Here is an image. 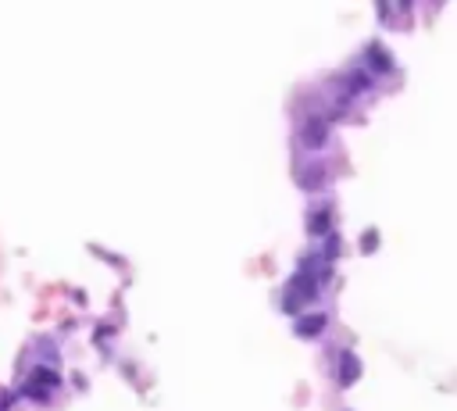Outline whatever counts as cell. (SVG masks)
Returning <instances> with one entry per match:
<instances>
[{"label":"cell","mask_w":457,"mask_h":411,"mask_svg":"<svg viewBox=\"0 0 457 411\" xmlns=\"http://www.w3.org/2000/svg\"><path fill=\"white\" fill-rule=\"evenodd\" d=\"M39 386H57V372H50V369H36V376H32Z\"/></svg>","instance_id":"5"},{"label":"cell","mask_w":457,"mask_h":411,"mask_svg":"<svg viewBox=\"0 0 457 411\" xmlns=\"http://www.w3.org/2000/svg\"><path fill=\"white\" fill-rule=\"evenodd\" d=\"M300 140H304V147H311V150L325 147V143H329V119H322V114H311V119L300 126Z\"/></svg>","instance_id":"2"},{"label":"cell","mask_w":457,"mask_h":411,"mask_svg":"<svg viewBox=\"0 0 457 411\" xmlns=\"http://www.w3.org/2000/svg\"><path fill=\"white\" fill-rule=\"evenodd\" d=\"M325 322H329V318H325L322 311H315V315H300V318H297V336H318V333L325 329Z\"/></svg>","instance_id":"4"},{"label":"cell","mask_w":457,"mask_h":411,"mask_svg":"<svg viewBox=\"0 0 457 411\" xmlns=\"http://www.w3.org/2000/svg\"><path fill=\"white\" fill-rule=\"evenodd\" d=\"M325 225H329V211L311 215V232H325Z\"/></svg>","instance_id":"6"},{"label":"cell","mask_w":457,"mask_h":411,"mask_svg":"<svg viewBox=\"0 0 457 411\" xmlns=\"http://www.w3.org/2000/svg\"><path fill=\"white\" fill-rule=\"evenodd\" d=\"M315 293H318V282L311 272H297L290 279V286H286V311H297L300 304L315 301Z\"/></svg>","instance_id":"1"},{"label":"cell","mask_w":457,"mask_h":411,"mask_svg":"<svg viewBox=\"0 0 457 411\" xmlns=\"http://www.w3.org/2000/svg\"><path fill=\"white\" fill-rule=\"evenodd\" d=\"M358 376H361V362H358V355H343L339 358V383L343 386H351V383H358Z\"/></svg>","instance_id":"3"}]
</instances>
